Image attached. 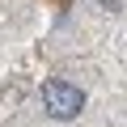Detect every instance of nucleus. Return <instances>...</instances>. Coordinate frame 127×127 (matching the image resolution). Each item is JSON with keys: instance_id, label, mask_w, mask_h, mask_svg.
Segmentation results:
<instances>
[{"instance_id": "f257e3e1", "label": "nucleus", "mask_w": 127, "mask_h": 127, "mask_svg": "<svg viewBox=\"0 0 127 127\" xmlns=\"http://www.w3.org/2000/svg\"><path fill=\"white\" fill-rule=\"evenodd\" d=\"M38 97H42V110H47V119H55V123H72V119L85 110V89H76L72 81H64V76H51V81H42Z\"/></svg>"}, {"instance_id": "f03ea898", "label": "nucleus", "mask_w": 127, "mask_h": 127, "mask_svg": "<svg viewBox=\"0 0 127 127\" xmlns=\"http://www.w3.org/2000/svg\"><path fill=\"white\" fill-rule=\"evenodd\" d=\"M93 9H97V13H110V17H119V13H123V0H93Z\"/></svg>"}]
</instances>
